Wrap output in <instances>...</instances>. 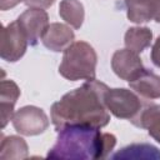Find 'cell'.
Listing matches in <instances>:
<instances>
[{"label": "cell", "mask_w": 160, "mask_h": 160, "mask_svg": "<svg viewBox=\"0 0 160 160\" xmlns=\"http://www.w3.org/2000/svg\"><path fill=\"white\" fill-rule=\"evenodd\" d=\"M108 90L104 82L92 79L66 92L50 109L55 130L59 131L66 125H90L99 129L106 126L110 121L104 101Z\"/></svg>", "instance_id": "6da1fadb"}, {"label": "cell", "mask_w": 160, "mask_h": 160, "mask_svg": "<svg viewBox=\"0 0 160 160\" xmlns=\"http://www.w3.org/2000/svg\"><path fill=\"white\" fill-rule=\"evenodd\" d=\"M116 145L115 135L90 125H66L58 131L55 145L46 158L61 160H96L106 158Z\"/></svg>", "instance_id": "7a4b0ae2"}, {"label": "cell", "mask_w": 160, "mask_h": 160, "mask_svg": "<svg viewBox=\"0 0 160 160\" xmlns=\"http://www.w3.org/2000/svg\"><path fill=\"white\" fill-rule=\"evenodd\" d=\"M98 56L94 48L85 41H74L62 55L59 65V74L70 80H92L95 79Z\"/></svg>", "instance_id": "3957f363"}, {"label": "cell", "mask_w": 160, "mask_h": 160, "mask_svg": "<svg viewBox=\"0 0 160 160\" xmlns=\"http://www.w3.org/2000/svg\"><path fill=\"white\" fill-rule=\"evenodd\" d=\"M105 106L118 119H126L134 122L144 109L136 92L128 89H109L105 94Z\"/></svg>", "instance_id": "277c9868"}, {"label": "cell", "mask_w": 160, "mask_h": 160, "mask_svg": "<svg viewBox=\"0 0 160 160\" xmlns=\"http://www.w3.org/2000/svg\"><path fill=\"white\" fill-rule=\"evenodd\" d=\"M14 129L25 136H35L42 134L49 128V119L42 109L28 105L14 112L11 119Z\"/></svg>", "instance_id": "5b68a950"}, {"label": "cell", "mask_w": 160, "mask_h": 160, "mask_svg": "<svg viewBox=\"0 0 160 160\" xmlns=\"http://www.w3.org/2000/svg\"><path fill=\"white\" fill-rule=\"evenodd\" d=\"M28 45L29 41L18 20L2 28L0 39V56L4 60L9 62L20 60L24 56Z\"/></svg>", "instance_id": "8992f818"}, {"label": "cell", "mask_w": 160, "mask_h": 160, "mask_svg": "<svg viewBox=\"0 0 160 160\" xmlns=\"http://www.w3.org/2000/svg\"><path fill=\"white\" fill-rule=\"evenodd\" d=\"M16 20L31 46H35L39 42L49 26L48 12L38 8H29Z\"/></svg>", "instance_id": "52a82bcc"}, {"label": "cell", "mask_w": 160, "mask_h": 160, "mask_svg": "<svg viewBox=\"0 0 160 160\" xmlns=\"http://www.w3.org/2000/svg\"><path fill=\"white\" fill-rule=\"evenodd\" d=\"M111 69L120 79L131 81L138 78L145 68L138 52L129 49H121L114 52L111 58Z\"/></svg>", "instance_id": "ba28073f"}, {"label": "cell", "mask_w": 160, "mask_h": 160, "mask_svg": "<svg viewBox=\"0 0 160 160\" xmlns=\"http://www.w3.org/2000/svg\"><path fill=\"white\" fill-rule=\"evenodd\" d=\"M128 19L141 24L154 20L160 24V0H125Z\"/></svg>", "instance_id": "9c48e42d"}, {"label": "cell", "mask_w": 160, "mask_h": 160, "mask_svg": "<svg viewBox=\"0 0 160 160\" xmlns=\"http://www.w3.org/2000/svg\"><path fill=\"white\" fill-rule=\"evenodd\" d=\"M72 40L74 31L70 29V26L60 22L49 24L46 31L41 38L44 46L55 52L64 51L70 44L74 42Z\"/></svg>", "instance_id": "30bf717a"}, {"label": "cell", "mask_w": 160, "mask_h": 160, "mask_svg": "<svg viewBox=\"0 0 160 160\" xmlns=\"http://www.w3.org/2000/svg\"><path fill=\"white\" fill-rule=\"evenodd\" d=\"M20 96V89L12 80H2L0 85V116L1 129L14 116V106Z\"/></svg>", "instance_id": "8fae6325"}, {"label": "cell", "mask_w": 160, "mask_h": 160, "mask_svg": "<svg viewBox=\"0 0 160 160\" xmlns=\"http://www.w3.org/2000/svg\"><path fill=\"white\" fill-rule=\"evenodd\" d=\"M129 86L138 95L148 100L160 98V76L146 69H144L138 78L129 81Z\"/></svg>", "instance_id": "7c38bea8"}, {"label": "cell", "mask_w": 160, "mask_h": 160, "mask_svg": "<svg viewBox=\"0 0 160 160\" xmlns=\"http://www.w3.org/2000/svg\"><path fill=\"white\" fill-rule=\"evenodd\" d=\"M135 126L148 130V134L160 144V105H146L138 119L132 122Z\"/></svg>", "instance_id": "4fadbf2b"}, {"label": "cell", "mask_w": 160, "mask_h": 160, "mask_svg": "<svg viewBox=\"0 0 160 160\" xmlns=\"http://www.w3.org/2000/svg\"><path fill=\"white\" fill-rule=\"evenodd\" d=\"M29 156V148L26 141L16 135L2 138L0 145V159L2 160H22Z\"/></svg>", "instance_id": "5bb4252c"}, {"label": "cell", "mask_w": 160, "mask_h": 160, "mask_svg": "<svg viewBox=\"0 0 160 160\" xmlns=\"http://www.w3.org/2000/svg\"><path fill=\"white\" fill-rule=\"evenodd\" d=\"M151 40H152L151 30L149 28H141V26H134L128 29L124 38L126 49L132 50L138 54L142 52L148 46H150Z\"/></svg>", "instance_id": "9a60e30c"}, {"label": "cell", "mask_w": 160, "mask_h": 160, "mask_svg": "<svg viewBox=\"0 0 160 160\" xmlns=\"http://www.w3.org/2000/svg\"><path fill=\"white\" fill-rule=\"evenodd\" d=\"M59 15L71 28L80 29L84 22L85 11L79 0H61L59 5Z\"/></svg>", "instance_id": "2e32d148"}, {"label": "cell", "mask_w": 160, "mask_h": 160, "mask_svg": "<svg viewBox=\"0 0 160 160\" xmlns=\"http://www.w3.org/2000/svg\"><path fill=\"white\" fill-rule=\"evenodd\" d=\"M112 159H160V151L156 146L150 144H131L118 152H115Z\"/></svg>", "instance_id": "e0dca14e"}, {"label": "cell", "mask_w": 160, "mask_h": 160, "mask_svg": "<svg viewBox=\"0 0 160 160\" xmlns=\"http://www.w3.org/2000/svg\"><path fill=\"white\" fill-rule=\"evenodd\" d=\"M150 58L152 64L160 69V36L155 40L152 48H151V52H150Z\"/></svg>", "instance_id": "ac0fdd59"}, {"label": "cell", "mask_w": 160, "mask_h": 160, "mask_svg": "<svg viewBox=\"0 0 160 160\" xmlns=\"http://www.w3.org/2000/svg\"><path fill=\"white\" fill-rule=\"evenodd\" d=\"M25 5L29 8H38V9H48L50 8L55 0H24Z\"/></svg>", "instance_id": "d6986e66"}, {"label": "cell", "mask_w": 160, "mask_h": 160, "mask_svg": "<svg viewBox=\"0 0 160 160\" xmlns=\"http://www.w3.org/2000/svg\"><path fill=\"white\" fill-rule=\"evenodd\" d=\"M21 1H24V0H0V9L2 11H5L8 9H11V8L16 6Z\"/></svg>", "instance_id": "ffe728a7"}]
</instances>
